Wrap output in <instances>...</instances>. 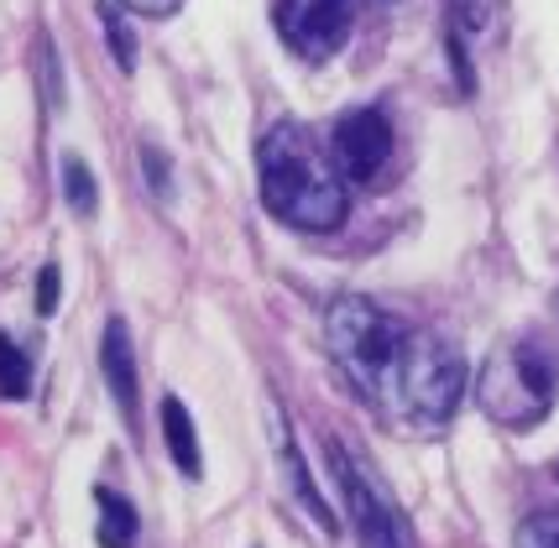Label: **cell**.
I'll return each mask as SVG.
<instances>
[{"label": "cell", "instance_id": "6da1fadb", "mask_svg": "<svg viewBox=\"0 0 559 548\" xmlns=\"http://www.w3.org/2000/svg\"><path fill=\"white\" fill-rule=\"evenodd\" d=\"M418 339H424V330H414L408 319L388 313L361 293H341L324 309V345L345 371V382L392 418L403 407V386H408V371H414Z\"/></svg>", "mask_w": 559, "mask_h": 548}, {"label": "cell", "instance_id": "7a4b0ae2", "mask_svg": "<svg viewBox=\"0 0 559 548\" xmlns=\"http://www.w3.org/2000/svg\"><path fill=\"white\" fill-rule=\"evenodd\" d=\"M257 183H262V204L293 230L324 236L345 219L341 167L330 163L324 146L293 120L267 126V136L257 142Z\"/></svg>", "mask_w": 559, "mask_h": 548}, {"label": "cell", "instance_id": "3957f363", "mask_svg": "<svg viewBox=\"0 0 559 548\" xmlns=\"http://www.w3.org/2000/svg\"><path fill=\"white\" fill-rule=\"evenodd\" d=\"M476 403L502 429H538L555 407V360L538 339H508L476 371Z\"/></svg>", "mask_w": 559, "mask_h": 548}, {"label": "cell", "instance_id": "277c9868", "mask_svg": "<svg viewBox=\"0 0 559 548\" xmlns=\"http://www.w3.org/2000/svg\"><path fill=\"white\" fill-rule=\"evenodd\" d=\"M324 454H330V465H335L345 512H350V523H356L361 548H408V527L397 517L388 486L377 480V470H371L356 450H345L341 439H324Z\"/></svg>", "mask_w": 559, "mask_h": 548}, {"label": "cell", "instance_id": "5b68a950", "mask_svg": "<svg viewBox=\"0 0 559 548\" xmlns=\"http://www.w3.org/2000/svg\"><path fill=\"white\" fill-rule=\"evenodd\" d=\"M272 26L283 37V48L304 63H324L345 48L350 26H356V0H277Z\"/></svg>", "mask_w": 559, "mask_h": 548}, {"label": "cell", "instance_id": "8992f818", "mask_svg": "<svg viewBox=\"0 0 559 548\" xmlns=\"http://www.w3.org/2000/svg\"><path fill=\"white\" fill-rule=\"evenodd\" d=\"M392 157V126L382 110H350L335 126V167L350 183H371Z\"/></svg>", "mask_w": 559, "mask_h": 548}, {"label": "cell", "instance_id": "52a82bcc", "mask_svg": "<svg viewBox=\"0 0 559 548\" xmlns=\"http://www.w3.org/2000/svg\"><path fill=\"white\" fill-rule=\"evenodd\" d=\"M99 377L110 386L116 407L126 413V424H136V356H131L126 319H110V324H105V339H99Z\"/></svg>", "mask_w": 559, "mask_h": 548}, {"label": "cell", "instance_id": "ba28073f", "mask_svg": "<svg viewBox=\"0 0 559 548\" xmlns=\"http://www.w3.org/2000/svg\"><path fill=\"white\" fill-rule=\"evenodd\" d=\"M267 413H272V439H277V460H283V476H288V486H293V497H298V507L314 517L324 533H335V512L319 501V486H314V476L304 470V460H298V444H293V433H288V418H283V403L272 397L267 403Z\"/></svg>", "mask_w": 559, "mask_h": 548}, {"label": "cell", "instance_id": "9c48e42d", "mask_svg": "<svg viewBox=\"0 0 559 548\" xmlns=\"http://www.w3.org/2000/svg\"><path fill=\"white\" fill-rule=\"evenodd\" d=\"M163 433H168L173 465H178V470H183L189 480L204 476V450H199L194 418H189V407L178 403V397H163Z\"/></svg>", "mask_w": 559, "mask_h": 548}, {"label": "cell", "instance_id": "30bf717a", "mask_svg": "<svg viewBox=\"0 0 559 548\" xmlns=\"http://www.w3.org/2000/svg\"><path fill=\"white\" fill-rule=\"evenodd\" d=\"M95 507H99V527H95L99 548H131V544H136V527H142V523H136V507H131L121 491L99 486Z\"/></svg>", "mask_w": 559, "mask_h": 548}, {"label": "cell", "instance_id": "8fae6325", "mask_svg": "<svg viewBox=\"0 0 559 548\" xmlns=\"http://www.w3.org/2000/svg\"><path fill=\"white\" fill-rule=\"evenodd\" d=\"M0 397H11V403H22L32 397V360L16 339H5L0 334Z\"/></svg>", "mask_w": 559, "mask_h": 548}, {"label": "cell", "instance_id": "7c38bea8", "mask_svg": "<svg viewBox=\"0 0 559 548\" xmlns=\"http://www.w3.org/2000/svg\"><path fill=\"white\" fill-rule=\"evenodd\" d=\"M63 199H69L73 215H95L99 189L90 178V167H84V157H63Z\"/></svg>", "mask_w": 559, "mask_h": 548}, {"label": "cell", "instance_id": "4fadbf2b", "mask_svg": "<svg viewBox=\"0 0 559 548\" xmlns=\"http://www.w3.org/2000/svg\"><path fill=\"white\" fill-rule=\"evenodd\" d=\"M99 26H105V37H110V52H116V63L131 73V69H136V48H131V26L121 22L116 0H105V5H99Z\"/></svg>", "mask_w": 559, "mask_h": 548}, {"label": "cell", "instance_id": "5bb4252c", "mask_svg": "<svg viewBox=\"0 0 559 548\" xmlns=\"http://www.w3.org/2000/svg\"><path fill=\"white\" fill-rule=\"evenodd\" d=\"M512 548H559V512H534L512 533Z\"/></svg>", "mask_w": 559, "mask_h": 548}, {"label": "cell", "instance_id": "9a60e30c", "mask_svg": "<svg viewBox=\"0 0 559 548\" xmlns=\"http://www.w3.org/2000/svg\"><path fill=\"white\" fill-rule=\"evenodd\" d=\"M58 298H63V272L48 262L43 272H37V313H43V319L58 313Z\"/></svg>", "mask_w": 559, "mask_h": 548}, {"label": "cell", "instance_id": "2e32d148", "mask_svg": "<svg viewBox=\"0 0 559 548\" xmlns=\"http://www.w3.org/2000/svg\"><path fill=\"white\" fill-rule=\"evenodd\" d=\"M116 5H126V11H136V16H173L183 0H116Z\"/></svg>", "mask_w": 559, "mask_h": 548}, {"label": "cell", "instance_id": "e0dca14e", "mask_svg": "<svg viewBox=\"0 0 559 548\" xmlns=\"http://www.w3.org/2000/svg\"><path fill=\"white\" fill-rule=\"evenodd\" d=\"M142 157H146V172H152V183H157V193H168V163H163V152H152V146H146Z\"/></svg>", "mask_w": 559, "mask_h": 548}]
</instances>
